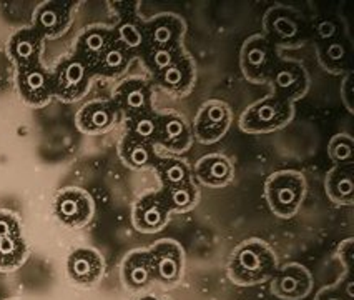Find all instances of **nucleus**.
<instances>
[{
    "instance_id": "c9c22d12",
    "label": "nucleus",
    "mask_w": 354,
    "mask_h": 300,
    "mask_svg": "<svg viewBox=\"0 0 354 300\" xmlns=\"http://www.w3.org/2000/svg\"><path fill=\"white\" fill-rule=\"evenodd\" d=\"M341 257V264L344 265V270H351V264H353V238H348L344 240L343 244L339 245L337 249Z\"/></svg>"
},
{
    "instance_id": "2eb2a0df",
    "label": "nucleus",
    "mask_w": 354,
    "mask_h": 300,
    "mask_svg": "<svg viewBox=\"0 0 354 300\" xmlns=\"http://www.w3.org/2000/svg\"><path fill=\"white\" fill-rule=\"evenodd\" d=\"M112 100L120 115L130 118L138 114L148 112V110H153V89H151L150 82L133 77V79L123 80L118 85Z\"/></svg>"
},
{
    "instance_id": "a878e982",
    "label": "nucleus",
    "mask_w": 354,
    "mask_h": 300,
    "mask_svg": "<svg viewBox=\"0 0 354 300\" xmlns=\"http://www.w3.org/2000/svg\"><path fill=\"white\" fill-rule=\"evenodd\" d=\"M118 155H120L123 166L131 170H148L153 168L155 162L158 160V154L153 143L138 141V139L123 135L118 145Z\"/></svg>"
},
{
    "instance_id": "c756f323",
    "label": "nucleus",
    "mask_w": 354,
    "mask_h": 300,
    "mask_svg": "<svg viewBox=\"0 0 354 300\" xmlns=\"http://www.w3.org/2000/svg\"><path fill=\"white\" fill-rule=\"evenodd\" d=\"M160 130V112L148 110V112L138 114L125 121V135L138 139V141L150 142L156 145Z\"/></svg>"
},
{
    "instance_id": "7c9ffc66",
    "label": "nucleus",
    "mask_w": 354,
    "mask_h": 300,
    "mask_svg": "<svg viewBox=\"0 0 354 300\" xmlns=\"http://www.w3.org/2000/svg\"><path fill=\"white\" fill-rule=\"evenodd\" d=\"M160 191H162L171 213H187L198 205L200 191L195 186V182H188L185 186L171 188H160Z\"/></svg>"
},
{
    "instance_id": "f3484780",
    "label": "nucleus",
    "mask_w": 354,
    "mask_h": 300,
    "mask_svg": "<svg viewBox=\"0 0 354 300\" xmlns=\"http://www.w3.org/2000/svg\"><path fill=\"white\" fill-rule=\"evenodd\" d=\"M192 124L178 112H160V130L156 145H162L171 154H183L192 147Z\"/></svg>"
},
{
    "instance_id": "473e14b6",
    "label": "nucleus",
    "mask_w": 354,
    "mask_h": 300,
    "mask_svg": "<svg viewBox=\"0 0 354 300\" xmlns=\"http://www.w3.org/2000/svg\"><path fill=\"white\" fill-rule=\"evenodd\" d=\"M328 155L335 166H351L354 164V143L348 134H336L328 143Z\"/></svg>"
},
{
    "instance_id": "393cba45",
    "label": "nucleus",
    "mask_w": 354,
    "mask_h": 300,
    "mask_svg": "<svg viewBox=\"0 0 354 300\" xmlns=\"http://www.w3.org/2000/svg\"><path fill=\"white\" fill-rule=\"evenodd\" d=\"M113 30L118 42L125 45L135 57L142 59L145 53V19L140 17L135 9L129 7L122 14L120 22L113 27Z\"/></svg>"
},
{
    "instance_id": "f704fd0d",
    "label": "nucleus",
    "mask_w": 354,
    "mask_h": 300,
    "mask_svg": "<svg viewBox=\"0 0 354 300\" xmlns=\"http://www.w3.org/2000/svg\"><path fill=\"white\" fill-rule=\"evenodd\" d=\"M351 270H344L343 277L335 285H328L316 294L315 300H354Z\"/></svg>"
},
{
    "instance_id": "7ed1b4c3",
    "label": "nucleus",
    "mask_w": 354,
    "mask_h": 300,
    "mask_svg": "<svg viewBox=\"0 0 354 300\" xmlns=\"http://www.w3.org/2000/svg\"><path fill=\"white\" fill-rule=\"evenodd\" d=\"M295 115V105L277 96H266L245 110L240 118L243 132L270 134L285 129Z\"/></svg>"
},
{
    "instance_id": "72a5a7b5",
    "label": "nucleus",
    "mask_w": 354,
    "mask_h": 300,
    "mask_svg": "<svg viewBox=\"0 0 354 300\" xmlns=\"http://www.w3.org/2000/svg\"><path fill=\"white\" fill-rule=\"evenodd\" d=\"M319 59L321 64L328 69L329 72L337 73L343 69V64L346 62V47L339 40H323L319 42Z\"/></svg>"
},
{
    "instance_id": "0eeeda50",
    "label": "nucleus",
    "mask_w": 354,
    "mask_h": 300,
    "mask_svg": "<svg viewBox=\"0 0 354 300\" xmlns=\"http://www.w3.org/2000/svg\"><path fill=\"white\" fill-rule=\"evenodd\" d=\"M232 118V109L226 102L220 98H212V100L205 102L192 124L193 139L205 145L216 143L230 130Z\"/></svg>"
},
{
    "instance_id": "6ab92c4d",
    "label": "nucleus",
    "mask_w": 354,
    "mask_h": 300,
    "mask_svg": "<svg viewBox=\"0 0 354 300\" xmlns=\"http://www.w3.org/2000/svg\"><path fill=\"white\" fill-rule=\"evenodd\" d=\"M120 118L113 100H93L85 104L77 114V127L88 135L105 134L112 130Z\"/></svg>"
},
{
    "instance_id": "39448f33",
    "label": "nucleus",
    "mask_w": 354,
    "mask_h": 300,
    "mask_svg": "<svg viewBox=\"0 0 354 300\" xmlns=\"http://www.w3.org/2000/svg\"><path fill=\"white\" fill-rule=\"evenodd\" d=\"M277 52L268 37L257 34L251 35L241 47L240 65L246 80L253 84H265L270 80L274 64H277Z\"/></svg>"
},
{
    "instance_id": "f03ea898",
    "label": "nucleus",
    "mask_w": 354,
    "mask_h": 300,
    "mask_svg": "<svg viewBox=\"0 0 354 300\" xmlns=\"http://www.w3.org/2000/svg\"><path fill=\"white\" fill-rule=\"evenodd\" d=\"M306 194V179L301 172L278 170L265 182V199L270 211L279 219H290L301 207Z\"/></svg>"
},
{
    "instance_id": "5701e85b",
    "label": "nucleus",
    "mask_w": 354,
    "mask_h": 300,
    "mask_svg": "<svg viewBox=\"0 0 354 300\" xmlns=\"http://www.w3.org/2000/svg\"><path fill=\"white\" fill-rule=\"evenodd\" d=\"M193 175L198 182L207 187L220 188L232 184L234 177V167L223 154H208L201 157L192 168Z\"/></svg>"
},
{
    "instance_id": "ddd939ff",
    "label": "nucleus",
    "mask_w": 354,
    "mask_h": 300,
    "mask_svg": "<svg viewBox=\"0 0 354 300\" xmlns=\"http://www.w3.org/2000/svg\"><path fill=\"white\" fill-rule=\"evenodd\" d=\"M170 215V207L162 191H156L140 197L137 204L133 205L131 222H133L135 230H138L140 233H156L167 227Z\"/></svg>"
},
{
    "instance_id": "f8f14e48",
    "label": "nucleus",
    "mask_w": 354,
    "mask_h": 300,
    "mask_svg": "<svg viewBox=\"0 0 354 300\" xmlns=\"http://www.w3.org/2000/svg\"><path fill=\"white\" fill-rule=\"evenodd\" d=\"M271 294L279 300H303L311 294L313 275L310 270L298 262L278 267L277 274L271 279Z\"/></svg>"
},
{
    "instance_id": "4468645a",
    "label": "nucleus",
    "mask_w": 354,
    "mask_h": 300,
    "mask_svg": "<svg viewBox=\"0 0 354 300\" xmlns=\"http://www.w3.org/2000/svg\"><path fill=\"white\" fill-rule=\"evenodd\" d=\"M19 96L27 105L42 107L53 97V77L42 64L17 69Z\"/></svg>"
},
{
    "instance_id": "20e7f679",
    "label": "nucleus",
    "mask_w": 354,
    "mask_h": 300,
    "mask_svg": "<svg viewBox=\"0 0 354 300\" xmlns=\"http://www.w3.org/2000/svg\"><path fill=\"white\" fill-rule=\"evenodd\" d=\"M53 96L64 102H75L88 92L93 79V71L80 57H67L52 72Z\"/></svg>"
},
{
    "instance_id": "dca6fc26",
    "label": "nucleus",
    "mask_w": 354,
    "mask_h": 300,
    "mask_svg": "<svg viewBox=\"0 0 354 300\" xmlns=\"http://www.w3.org/2000/svg\"><path fill=\"white\" fill-rule=\"evenodd\" d=\"M105 272L104 257L92 247H78L67 257V274L77 285L93 287Z\"/></svg>"
},
{
    "instance_id": "f257e3e1",
    "label": "nucleus",
    "mask_w": 354,
    "mask_h": 300,
    "mask_svg": "<svg viewBox=\"0 0 354 300\" xmlns=\"http://www.w3.org/2000/svg\"><path fill=\"white\" fill-rule=\"evenodd\" d=\"M278 270V257L268 242L248 238L238 244L230 256L228 277L234 285L254 287L273 279Z\"/></svg>"
},
{
    "instance_id": "2f4dec72",
    "label": "nucleus",
    "mask_w": 354,
    "mask_h": 300,
    "mask_svg": "<svg viewBox=\"0 0 354 300\" xmlns=\"http://www.w3.org/2000/svg\"><path fill=\"white\" fill-rule=\"evenodd\" d=\"M185 53L183 45L182 47H170V48H156V51L147 52L142 57L143 64L147 65V69L150 71L151 76H158L160 72H163L165 69H168L173 65L176 60L180 59Z\"/></svg>"
},
{
    "instance_id": "9d476101",
    "label": "nucleus",
    "mask_w": 354,
    "mask_h": 300,
    "mask_svg": "<svg viewBox=\"0 0 354 300\" xmlns=\"http://www.w3.org/2000/svg\"><path fill=\"white\" fill-rule=\"evenodd\" d=\"M270 84L273 85V96L295 105L304 97L310 87V76L299 62L295 60H278L270 76Z\"/></svg>"
},
{
    "instance_id": "cd10ccee",
    "label": "nucleus",
    "mask_w": 354,
    "mask_h": 300,
    "mask_svg": "<svg viewBox=\"0 0 354 300\" xmlns=\"http://www.w3.org/2000/svg\"><path fill=\"white\" fill-rule=\"evenodd\" d=\"M135 55L122 42L115 40V42L106 48V52L98 60V64L93 67V76L106 77V79H113V77L122 76L129 71L131 60Z\"/></svg>"
},
{
    "instance_id": "6e6552de",
    "label": "nucleus",
    "mask_w": 354,
    "mask_h": 300,
    "mask_svg": "<svg viewBox=\"0 0 354 300\" xmlns=\"http://www.w3.org/2000/svg\"><path fill=\"white\" fill-rule=\"evenodd\" d=\"M53 215L64 227L80 229L92 220L95 204L88 192L82 188H64L53 200Z\"/></svg>"
},
{
    "instance_id": "412c9836",
    "label": "nucleus",
    "mask_w": 354,
    "mask_h": 300,
    "mask_svg": "<svg viewBox=\"0 0 354 300\" xmlns=\"http://www.w3.org/2000/svg\"><path fill=\"white\" fill-rule=\"evenodd\" d=\"M155 84L173 96H187L196 80V69L187 52L175 64L153 77Z\"/></svg>"
},
{
    "instance_id": "9b49d317",
    "label": "nucleus",
    "mask_w": 354,
    "mask_h": 300,
    "mask_svg": "<svg viewBox=\"0 0 354 300\" xmlns=\"http://www.w3.org/2000/svg\"><path fill=\"white\" fill-rule=\"evenodd\" d=\"M185 32L183 19L170 12L145 19V53L156 48L182 47Z\"/></svg>"
},
{
    "instance_id": "bb28decb",
    "label": "nucleus",
    "mask_w": 354,
    "mask_h": 300,
    "mask_svg": "<svg viewBox=\"0 0 354 300\" xmlns=\"http://www.w3.org/2000/svg\"><path fill=\"white\" fill-rule=\"evenodd\" d=\"M324 191L333 204L349 207L354 202V168L351 166H335L324 180Z\"/></svg>"
},
{
    "instance_id": "aec40b11",
    "label": "nucleus",
    "mask_w": 354,
    "mask_h": 300,
    "mask_svg": "<svg viewBox=\"0 0 354 300\" xmlns=\"http://www.w3.org/2000/svg\"><path fill=\"white\" fill-rule=\"evenodd\" d=\"M44 42V35L37 28H20L10 37L9 44H7V53L17 69L32 67V65L40 64Z\"/></svg>"
},
{
    "instance_id": "a211bd4d",
    "label": "nucleus",
    "mask_w": 354,
    "mask_h": 300,
    "mask_svg": "<svg viewBox=\"0 0 354 300\" xmlns=\"http://www.w3.org/2000/svg\"><path fill=\"white\" fill-rule=\"evenodd\" d=\"M73 2L64 0H47L37 7L34 14V28L44 35V39L60 37L72 22Z\"/></svg>"
},
{
    "instance_id": "e433bc0d",
    "label": "nucleus",
    "mask_w": 354,
    "mask_h": 300,
    "mask_svg": "<svg viewBox=\"0 0 354 300\" xmlns=\"http://www.w3.org/2000/svg\"><path fill=\"white\" fill-rule=\"evenodd\" d=\"M140 300H160V299L153 297V295H145V297H142Z\"/></svg>"
},
{
    "instance_id": "1a4fd4ad",
    "label": "nucleus",
    "mask_w": 354,
    "mask_h": 300,
    "mask_svg": "<svg viewBox=\"0 0 354 300\" xmlns=\"http://www.w3.org/2000/svg\"><path fill=\"white\" fill-rule=\"evenodd\" d=\"M28 245L14 213L0 212V270H15L26 262Z\"/></svg>"
},
{
    "instance_id": "423d86ee",
    "label": "nucleus",
    "mask_w": 354,
    "mask_h": 300,
    "mask_svg": "<svg viewBox=\"0 0 354 300\" xmlns=\"http://www.w3.org/2000/svg\"><path fill=\"white\" fill-rule=\"evenodd\" d=\"M153 264L155 283L175 287L182 282L185 274V250L173 238H160L148 249Z\"/></svg>"
},
{
    "instance_id": "b1692460",
    "label": "nucleus",
    "mask_w": 354,
    "mask_h": 300,
    "mask_svg": "<svg viewBox=\"0 0 354 300\" xmlns=\"http://www.w3.org/2000/svg\"><path fill=\"white\" fill-rule=\"evenodd\" d=\"M117 40L113 28L109 27H90L78 37L75 44V55L80 57L84 62L92 67L98 64L102 55L106 52V48Z\"/></svg>"
},
{
    "instance_id": "c85d7f7f",
    "label": "nucleus",
    "mask_w": 354,
    "mask_h": 300,
    "mask_svg": "<svg viewBox=\"0 0 354 300\" xmlns=\"http://www.w3.org/2000/svg\"><path fill=\"white\" fill-rule=\"evenodd\" d=\"M153 168L156 175H158L160 184H162V188H171L193 182L192 167L185 160L175 157V155L158 157Z\"/></svg>"
},
{
    "instance_id": "4be33fe9",
    "label": "nucleus",
    "mask_w": 354,
    "mask_h": 300,
    "mask_svg": "<svg viewBox=\"0 0 354 300\" xmlns=\"http://www.w3.org/2000/svg\"><path fill=\"white\" fill-rule=\"evenodd\" d=\"M122 282L130 290H145L153 285L155 272L148 249L131 250L129 256L123 258Z\"/></svg>"
}]
</instances>
